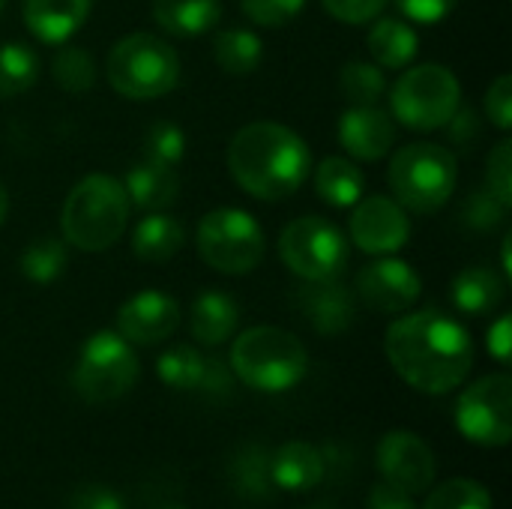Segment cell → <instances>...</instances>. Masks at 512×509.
Masks as SVG:
<instances>
[{
	"label": "cell",
	"instance_id": "obj_46",
	"mask_svg": "<svg viewBox=\"0 0 512 509\" xmlns=\"http://www.w3.org/2000/svg\"><path fill=\"white\" fill-rule=\"evenodd\" d=\"M510 246H512V234H507V237H504V255H501V258H504V276H507V279H510V276H512Z\"/></svg>",
	"mask_w": 512,
	"mask_h": 509
},
{
	"label": "cell",
	"instance_id": "obj_22",
	"mask_svg": "<svg viewBox=\"0 0 512 509\" xmlns=\"http://www.w3.org/2000/svg\"><path fill=\"white\" fill-rule=\"evenodd\" d=\"M240 324V309L231 294L225 291H204L192 303V339L216 348L234 336Z\"/></svg>",
	"mask_w": 512,
	"mask_h": 509
},
{
	"label": "cell",
	"instance_id": "obj_25",
	"mask_svg": "<svg viewBox=\"0 0 512 509\" xmlns=\"http://www.w3.org/2000/svg\"><path fill=\"white\" fill-rule=\"evenodd\" d=\"M183 243H186V231L168 213H150L147 219L135 225V234H132V252L138 261H147V264L171 261L183 249Z\"/></svg>",
	"mask_w": 512,
	"mask_h": 509
},
{
	"label": "cell",
	"instance_id": "obj_19",
	"mask_svg": "<svg viewBox=\"0 0 512 509\" xmlns=\"http://www.w3.org/2000/svg\"><path fill=\"white\" fill-rule=\"evenodd\" d=\"M93 0H24V27L45 45H63L87 21Z\"/></svg>",
	"mask_w": 512,
	"mask_h": 509
},
{
	"label": "cell",
	"instance_id": "obj_18",
	"mask_svg": "<svg viewBox=\"0 0 512 509\" xmlns=\"http://www.w3.org/2000/svg\"><path fill=\"white\" fill-rule=\"evenodd\" d=\"M339 144L360 162L384 159L396 144L393 114L378 105H351L339 117Z\"/></svg>",
	"mask_w": 512,
	"mask_h": 509
},
{
	"label": "cell",
	"instance_id": "obj_1",
	"mask_svg": "<svg viewBox=\"0 0 512 509\" xmlns=\"http://www.w3.org/2000/svg\"><path fill=\"white\" fill-rule=\"evenodd\" d=\"M384 354L408 387L429 396L456 390L474 366L471 333L438 309L396 318L387 327Z\"/></svg>",
	"mask_w": 512,
	"mask_h": 509
},
{
	"label": "cell",
	"instance_id": "obj_10",
	"mask_svg": "<svg viewBox=\"0 0 512 509\" xmlns=\"http://www.w3.org/2000/svg\"><path fill=\"white\" fill-rule=\"evenodd\" d=\"M279 255L291 273L303 282L318 279H339L348 267V240L345 234L321 219V216H300L294 219L279 237Z\"/></svg>",
	"mask_w": 512,
	"mask_h": 509
},
{
	"label": "cell",
	"instance_id": "obj_47",
	"mask_svg": "<svg viewBox=\"0 0 512 509\" xmlns=\"http://www.w3.org/2000/svg\"><path fill=\"white\" fill-rule=\"evenodd\" d=\"M6 213H9V195H6V189H3V183H0V225H3V219H6Z\"/></svg>",
	"mask_w": 512,
	"mask_h": 509
},
{
	"label": "cell",
	"instance_id": "obj_5",
	"mask_svg": "<svg viewBox=\"0 0 512 509\" xmlns=\"http://www.w3.org/2000/svg\"><path fill=\"white\" fill-rule=\"evenodd\" d=\"M387 180L405 210L429 216L453 198L459 183V162L447 147L417 141L393 153Z\"/></svg>",
	"mask_w": 512,
	"mask_h": 509
},
{
	"label": "cell",
	"instance_id": "obj_24",
	"mask_svg": "<svg viewBox=\"0 0 512 509\" xmlns=\"http://www.w3.org/2000/svg\"><path fill=\"white\" fill-rule=\"evenodd\" d=\"M222 18V0H153V21L174 36H201Z\"/></svg>",
	"mask_w": 512,
	"mask_h": 509
},
{
	"label": "cell",
	"instance_id": "obj_37",
	"mask_svg": "<svg viewBox=\"0 0 512 509\" xmlns=\"http://www.w3.org/2000/svg\"><path fill=\"white\" fill-rule=\"evenodd\" d=\"M303 6L306 0H240V9L258 27H288L303 12Z\"/></svg>",
	"mask_w": 512,
	"mask_h": 509
},
{
	"label": "cell",
	"instance_id": "obj_33",
	"mask_svg": "<svg viewBox=\"0 0 512 509\" xmlns=\"http://www.w3.org/2000/svg\"><path fill=\"white\" fill-rule=\"evenodd\" d=\"M231 480H234V489L243 495V498H267L270 486H273V477H270V456L258 447H246L234 465H231ZM276 489V486H273Z\"/></svg>",
	"mask_w": 512,
	"mask_h": 509
},
{
	"label": "cell",
	"instance_id": "obj_34",
	"mask_svg": "<svg viewBox=\"0 0 512 509\" xmlns=\"http://www.w3.org/2000/svg\"><path fill=\"white\" fill-rule=\"evenodd\" d=\"M423 509H492V495L477 480H447L441 483Z\"/></svg>",
	"mask_w": 512,
	"mask_h": 509
},
{
	"label": "cell",
	"instance_id": "obj_41",
	"mask_svg": "<svg viewBox=\"0 0 512 509\" xmlns=\"http://www.w3.org/2000/svg\"><path fill=\"white\" fill-rule=\"evenodd\" d=\"M447 132H450V141L459 144L462 150H471L480 138V117L471 105H459L456 114L447 120Z\"/></svg>",
	"mask_w": 512,
	"mask_h": 509
},
{
	"label": "cell",
	"instance_id": "obj_39",
	"mask_svg": "<svg viewBox=\"0 0 512 509\" xmlns=\"http://www.w3.org/2000/svg\"><path fill=\"white\" fill-rule=\"evenodd\" d=\"M321 3L342 24H369L387 6V0H321Z\"/></svg>",
	"mask_w": 512,
	"mask_h": 509
},
{
	"label": "cell",
	"instance_id": "obj_43",
	"mask_svg": "<svg viewBox=\"0 0 512 509\" xmlns=\"http://www.w3.org/2000/svg\"><path fill=\"white\" fill-rule=\"evenodd\" d=\"M366 509H417V501H414V495H408V492H402V489L381 480L372 489Z\"/></svg>",
	"mask_w": 512,
	"mask_h": 509
},
{
	"label": "cell",
	"instance_id": "obj_3",
	"mask_svg": "<svg viewBox=\"0 0 512 509\" xmlns=\"http://www.w3.org/2000/svg\"><path fill=\"white\" fill-rule=\"evenodd\" d=\"M129 222V195L120 180L108 174H87L63 201L60 228L66 243L81 252L111 249Z\"/></svg>",
	"mask_w": 512,
	"mask_h": 509
},
{
	"label": "cell",
	"instance_id": "obj_27",
	"mask_svg": "<svg viewBox=\"0 0 512 509\" xmlns=\"http://www.w3.org/2000/svg\"><path fill=\"white\" fill-rule=\"evenodd\" d=\"M420 51L417 30L402 18H381L369 30V54L381 69H405Z\"/></svg>",
	"mask_w": 512,
	"mask_h": 509
},
{
	"label": "cell",
	"instance_id": "obj_36",
	"mask_svg": "<svg viewBox=\"0 0 512 509\" xmlns=\"http://www.w3.org/2000/svg\"><path fill=\"white\" fill-rule=\"evenodd\" d=\"M507 210H510V207H507L498 195H492L489 186H480V189H474V192L468 195V201L462 204V222H465L468 228H474V231H489V228H495V225L504 222Z\"/></svg>",
	"mask_w": 512,
	"mask_h": 509
},
{
	"label": "cell",
	"instance_id": "obj_12",
	"mask_svg": "<svg viewBox=\"0 0 512 509\" xmlns=\"http://www.w3.org/2000/svg\"><path fill=\"white\" fill-rule=\"evenodd\" d=\"M351 243L366 255H393L411 237L408 210L387 195H363L348 222Z\"/></svg>",
	"mask_w": 512,
	"mask_h": 509
},
{
	"label": "cell",
	"instance_id": "obj_4",
	"mask_svg": "<svg viewBox=\"0 0 512 509\" xmlns=\"http://www.w3.org/2000/svg\"><path fill=\"white\" fill-rule=\"evenodd\" d=\"M309 354L303 342L282 327H249L231 345V372L252 390L285 393L306 378Z\"/></svg>",
	"mask_w": 512,
	"mask_h": 509
},
{
	"label": "cell",
	"instance_id": "obj_42",
	"mask_svg": "<svg viewBox=\"0 0 512 509\" xmlns=\"http://www.w3.org/2000/svg\"><path fill=\"white\" fill-rule=\"evenodd\" d=\"M459 0H396V6L417 24H435L444 21Z\"/></svg>",
	"mask_w": 512,
	"mask_h": 509
},
{
	"label": "cell",
	"instance_id": "obj_15",
	"mask_svg": "<svg viewBox=\"0 0 512 509\" xmlns=\"http://www.w3.org/2000/svg\"><path fill=\"white\" fill-rule=\"evenodd\" d=\"M156 372L162 378L165 387L180 390V393H204V396H231L234 378L225 369L222 360L207 357L201 351H195L192 345H174L168 348L159 363Z\"/></svg>",
	"mask_w": 512,
	"mask_h": 509
},
{
	"label": "cell",
	"instance_id": "obj_20",
	"mask_svg": "<svg viewBox=\"0 0 512 509\" xmlns=\"http://www.w3.org/2000/svg\"><path fill=\"white\" fill-rule=\"evenodd\" d=\"M327 474L324 453L309 441H288L270 456L273 486L282 492H312Z\"/></svg>",
	"mask_w": 512,
	"mask_h": 509
},
{
	"label": "cell",
	"instance_id": "obj_35",
	"mask_svg": "<svg viewBox=\"0 0 512 509\" xmlns=\"http://www.w3.org/2000/svg\"><path fill=\"white\" fill-rule=\"evenodd\" d=\"M186 156V135L177 123L159 120L144 132V159L159 162V165H180Z\"/></svg>",
	"mask_w": 512,
	"mask_h": 509
},
{
	"label": "cell",
	"instance_id": "obj_23",
	"mask_svg": "<svg viewBox=\"0 0 512 509\" xmlns=\"http://www.w3.org/2000/svg\"><path fill=\"white\" fill-rule=\"evenodd\" d=\"M507 294V279L492 267H468L453 279V306L465 315H489L501 306Z\"/></svg>",
	"mask_w": 512,
	"mask_h": 509
},
{
	"label": "cell",
	"instance_id": "obj_7",
	"mask_svg": "<svg viewBox=\"0 0 512 509\" xmlns=\"http://www.w3.org/2000/svg\"><path fill=\"white\" fill-rule=\"evenodd\" d=\"M462 105V87L450 66L423 63L399 75L390 90L393 117L414 132H435Z\"/></svg>",
	"mask_w": 512,
	"mask_h": 509
},
{
	"label": "cell",
	"instance_id": "obj_38",
	"mask_svg": "<svg viewBox=\"0 0 512 509\" xmlns=\"http://www.w3.org/2000/svg\"><path fill=\"white\" fill-rule=\"evenodd\" d=\"M486 186L498 195L507 207H512V141L501 138L486 162Z\"/></svg>",
	"mask_w": 512,
	"mask_h": 509
},
{
	"label": "cell",
	"instance_id": "obj_44",
	"mask_svg": "<svg viewBox=\"0 0 512 509\" xmlns=\"http://www.w3.org/2000/svg\"><path fill=\"white\" fill-rule=\"evenodd\" d=\"M72 509H126V507H123V501H120L111 489H105V486H84V489H78V492H75V498H72Z\"/></svg>",
	"mask_w": 512,
	"mask_h": 509
},
{
	"label": "cell",
	"instance_id": "obj_21",
	"mask_svg": "<svg viewBox=\"0 0 512 509\" xmlns=\"http://www.w3.org/2000/svg\"><path fill=\"white\" fill-rule=\"evenodd\" d=\"M129 201L147 213H159L165 207H171L177 201L180 192V180L177 171L171 165H159L150 159H141L138 165L129 168L126 183H123Z\"/></svg>",
	"mask_w": 512,
	"mask_h": 509
},
{
	"label": "cell",
	"instance_id": "obj_29",
	"mask_svg": "<svg viewBox=\"0 0 512 509\" xmlns=\"http://www.w3.org/2000/svg\"><path fill=\"white\" fill-rule=\"evenodd\" d=\"M39 78V57L24 42L0 45V99L21 96Z\"/></svg>",
	"mask_w": 512,
	"mask_h": 509
},
{
	"label": "cell",
	"instance_id": "obj_11",
	"mask_svg": "<svg viewBox=\"0 0 512 509\" xmlns=\"http://www.w3.org/2000/svg\"><path fill=\"white\" fill-rule=\"evenodd\" d=\"M456 429L477 447H507L512 438V378L474 381L456 402Z\"/></svg>",
	"mask_w": 512,
	"mask_h": 509
},
{
	"label": "cell",
	"instance_id": "obj_49",
	"mask_svg": "<svg viewBox=\"0 0 512 509\" xmlns=\"http://www.w3.org/2000/svg\"><path fill=\"white\" fill-rule=\"evenodd\" d=\"M3 6H6V0H0V12H3Z\"/></svg>",
	"mask_w": 512,
	"mask_h": 509
},
{
	"label": "cell",
	"instance_id": "obj_40",
	"mask_svg": "<svg viewBox=\"0 0 512 509\" xmlns=\"http://www.w3.org/2000/svg\"><path fill=\"white\" fill-rule=\"evenodd\" d=\"M486 114L498 129H510L512 126V78L510 75H498L489 90H486Z\"/></svg>",
	"mask_w": 512,
	"mask_h": 509
},
{
	"label": "cell",
	"instance_id": "obj_8",
	"mask_svg": "<svg viewBox=\"0 0 512 509\" xmlns=\"http://www.w3.org/2000/svg\"><path fill=\"white\" fill-rule=\"evenodd\" d=\"M198 255L207 267L225 276L252 273L267 252V240L252 213L240 207L210 210L198 225Z\"/></svg>",
	"mask_w": 512,
	"mask_h": 509
},
{
	"label": "cell",
	"instance_id": "obj_6",
	"mask_svg": "<svg viewBox=\"0 0 512 509\" xmlns=\"http://www.w3.org/2000/svg\"><path fill=\"white\" fill-rule=\"evenodd\" d=\"M108 84L135 102L165 96L180 81L177 51L153 33H129L114 42L105 60Z\"/></svg>",
	"mask_w": 512,
	"mask_h": 509
},
{
	"label": "cell",
	"instance_id": "obj_2",
	"mask_svg": "<svg viewBox=\"0 0 512 509\" xmlns=\"http://www.w3.org/2000/svg\"><path fill=\"white\" fill-rule=\"evenodd\" d=\"M228 171L252 198L282 201L306 183L312 171V153L306 141L285 123L255 120L231 138Z\"/></svg>",
	"mask_w": 512,
	"mask_h": 509
},
{
	"label": "cell",
	"instance_id": "obj_14",
	"mask_svg": "<svg viewBox=\"0 0 512 509\" xmlns=\"http://www.w3.org/2000/svg\"><path fill=\"white\" fill-rule=\"evenodd\" d=\"M378 471L384 483L420 495L435 480V453L414 432H390L378 444Z\"/></svg>",
	"mask_w": 512,
	"mask_h": 509
},
{
	"label": "cell",
	"instance_id": "obj_30",
	"mask_svg": "<svg viewBox=\"0 0 512 509\" xmlns=\"http://www.w3.org/2000/svg\"><path fill=\"white\" fill-rule=\"evenodd\" d=\"M69 264V255H66V246L54 237H42L36 243H30L24 252H21V276L27 282H36V285H48L54 282L57 276H63Z\"/></svg>",
	"mask_w": 512,
	"mask_h": 509
},
{
	"label": "cell",
	"instance_id": "obj_26",
	"mask_svg": "<svg viewBox=\"0 0 512 509\" xmlns=\"http://www.w3.org/2000/svg\"><path fill=\"white\" fill-rule=\"evenodd\" d=\"M312 174H315V192L330 207H339V210L354 207L366 192L363 171L345 156H327Z\"/></svg>",
	"mask_w": 512,
	"mask_h": 509
},
{
	"label": "cell",
	"instance_id": "obj_16",
	"mask_svg": "<svg viewBox=\"0 0 512 509\" xmlns=\"http://www.w3.org/2000/svg\"><path fill=\"white\" fill-rule=\"evenodd\" d=\"M294 306L321 336H339L357 321V297L339 279L303 282L294 291Z\"/></svg>",
	"mask_w": 512,
	"mask_h": 509
},
{
	"label": "cell",
	"instance_id": "obj_17",
	"mask_svg": "<svg viewBox=\"0 0 512 509\" xmlns=\"http://www.w3.org/2000/svg\"><path fill=\"white\" fill-rule=\"evenodd\" d=\"M180 324V306L165 291H141L117 309V333L129 345L165 342Z\"/></svg>",
	"mask_w": 512,
	"mask_h": 509
},
{
	"label": "cell",
	"instance_id": "obj_28",
	"mask_svg": "<svg viewBox=\"0 0 512 509\" xmlns=\"http://www.w3.org/2000/svg\"><path fill=\"white\" fill-rule=\"evenodd\" d=\"M213 57L222 72L240 78V75H252L261 66L264 45L258 33L246 27H225L213 36Z\"/></svg>",
	"mask_w": 512,
	"mask_h": 509
},
{
	"label": "cell",
	"instance_id": "obj_13",
	"mask_svg": "<svg viewBox=\"0 0 512 509\" xmlns=\"http://www.w3.org/2000/svg\"><path fill=\"white\" fill-rule=\"evenodd\" d=\"M420 294H423V279L414 273L411 264L393 255H381L378 261L366 264L357 273V297L381 315L408 312L420 300Z\"/></svg>",
	"mask_w": 512,
	"mask_h": 509
},
{
	"label": "cell",
	"instance_id": "obj_48",
	"mask_svg": "<svg viewBox=\"0 0 512 509\" xmlns=\"http://www.w3.org/2000/svg\"><path fill=\"white\" fill-rule=\"evenodd\" d=\"M312 509H336V507H330V504H318V507H312Z\"/></svg>",
	"mask_w": 512,
	"mask_h": 509
},
{
	"label": "cell",
	"instance_id": "obj_9",
	"mask_svg": "<svg viewBox=\"0 0 512 509\" xmlns=\"http://www.w3.org/2000/svg\"><path fill=\"white\" fill-rule=\"evenodd\" d=\"M138 375H141V363L132 345L120 333L99 330L84 342L78 354L72 387L84 402L105 405L126 396L135 387Z\"/></svg>",
	"mask_w": 512,
	"mask_h": 509
},
{
	"label": "cell",
	"instance_id": "obj_32",
	"mask_svg": "<svg viewBox=\"0 0 512 509\" xmlns=\"http://www.w3.org/2000/svg\"><path fill=\"white\" fill-rule=\"evenodd\" d=\"M342 93L351 105H378V99L387 93V78L381 66H372L366 60H351L339 72Z\"/></svg>",
	"mask_w": 512,
	"mask_h": 509
},
{
	"label": "cell",
	"instance_id": "obj_31",
	"mask_svg": "<svg viewBox=\"0 0 512 509\" xmlns=\"http://www.w3.org/2000/svg\"><path fill=\"white\" fill-rule=\"evenodd\" d=\"M51 75H54V84L63 87L66 93H87L96 84V60L87 48L66 45L54 54Z\"/></svg>",
	"mask_w": 512,
	"mask_h": 509
},
{
	"label": "cell",
	"instance_id": "obj_45",
	"mask_svg": "<svg viewBox=\"0 0 512 509\" xmlns=\"http://www.w3.org/2000/svg\"><path fill=\"white\" fill-rule=\"evenodd\" d=\"M512 348V321L510 315H501L492 327H489V351L498 363H510Z\"/></svg>",
	"mask_w": 512,
	"mask_h": 509
}]
</instances>
